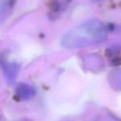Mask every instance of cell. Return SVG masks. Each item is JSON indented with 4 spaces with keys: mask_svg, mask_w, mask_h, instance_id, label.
<instances>
[{
    "mask_svg": "<svg viewBox=\"0 0 121 121\" xmlns=\"http://www.w3.org/2000/svg\"><path fill=\"white\" fill-rule=\"evenodd\" d=\"M106 26L99 20H90L68 31L62 39V45L69 49H78L96 45L105 40Z\"/></svg>",
    "mask_w": 121,
    "mask_h": 121,
    "instance_id": "6da1fadb",
    "label": "cell"
},
{
    "mask_svg": "<svg viewBox=\"0 0 121 121\" xmlns=\"http://www.w3.org/2000/svg\"><path fill=\"white\" fill-rule=\"evenodd\" d=\"M15 3L16 0H0V25L12 14Z\"/></svg>",
    "mask_w": 121,
    "mask_h": 121,
    "instance_id": "7a4b0ae2",
    "label": "cell"
},
{
    "mask_svg": "<svg viewBox=\"0 0 121 121\" xmlns=\"http://www.w3.org/2000/svg\"><path fill=\"white\" fill-rule=\"evenodd\" d=\"M70 0H51V9L52 13H59L63 12L68 6Z\"/></svg>",
    "mask_w": 121,
    "mask_h": 121,
    "instance_id": "3957f363",
    "label": "cell"
},
{
    "mask_svg": "<svg viewBox=\"0 0 121 121\" xmlns=\"http://www.w3.org/2000/svg\"><path fill=\"white\" fill-rule=\"evenodd\" d=\"M110 82L113 88L121 90V69L112 72L110 75Z\"/></svg>",
    "mask_w": 121,
    "mask_h": 121,
    "instance_id": "277c9868",
    "label": "cell"
},
{
    "mask_svg": "<svg viewBox=\"0 0 121 121\" xmlns=\"http://www.w3.org/2000/svg\"><path fill=\"white\" fill-rule=\"evenodd\" d=\"M85 62H86V65L89 67V69H92L94 70H96L97 69H100L103 65L102 60L96 55L87 56L86 58V61Z\"/></svg>",
    "mask_w": 121,
    "mask_h": 121,
    "instance_id": "5b68a950",
    "label": "cell"
},
{
    "mask_svg": "<svg viewBox=\"0 0 121 121\" xmlns=\"http://www.w3.org/2000/svg\"><path fill=\"white\" fill-rule=\"evenodd\" d=\"M108 54L113 64H115L116 62L121 63V45L112 47L108 51Z\"/></svg>",
    "mask_w": 121,
    "mask_h": 121,
    "instance_id": "8992f818",
    "label": "cell"
},
{
    "mask_svg": "<svg viewBox=\"0 0 121 121\" xmlns=\"http://www.w3.org/2000/svg\"><path fill=\"white\" fill-rule=\"evenodd\" d=\"M17 91H18V94L21 96H22L24 99L30 98V97L35 94V91L30 86L24 84L19 86V87L17 88Z\"/></svg>",
    "mask_w": 121,
    "mask_h": 121,
    "instance_id": "52a82bcc",
    "label": "cell"
},
{
    "mask_svg": "<svg viewBox=\"0 0 121 121\" xmlns=\"http://www.w3.org/2000/svg\"><path fill=\"white\" fill-rule=\"evenodd\" d=\"M0 64H1L2 67L3 68L8 75H13L17 70V65L15 64H11V63H8L4 59H0Z\"/></svg>",
    "mask_w": 121,
    "mask_h": 121,
    "instance_id": "ba28073f",
    "label": "cell"
},
{
    "mask_svg": "<svg viewBox=\"0 0 121 121\" xmlns=\"http://www.w3.org/2000/svg\"><path fill=\"white\" fill-rule=\"evenodd\" d=\"M95 121H121V120L117 119L116 117H115L111 114L104 113L101 114L100 115H99Z\"/></svg>",
    "mask_w": 121,
    "mask_h": 121,
    "instance_id": "9c48e42d",
    "label": "cell"
},
{
    "mask_svg": "<svg viewBox=\"0 0 121 121\" xmlns=\"http://www.w3.org/2000/svg\"><path fill=\"white\" fill-rule=\"evenodd\" d=\"M96 1H99V0H96Z\"/></svg>",
    "mask_w": 121,
    "mask_h": 121,
    "instance_id": "30bf717a",
    "label": "cell"
}]
</instances>
